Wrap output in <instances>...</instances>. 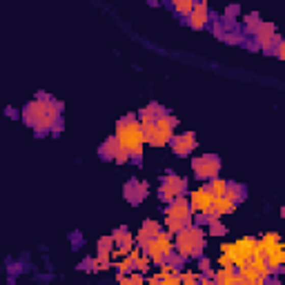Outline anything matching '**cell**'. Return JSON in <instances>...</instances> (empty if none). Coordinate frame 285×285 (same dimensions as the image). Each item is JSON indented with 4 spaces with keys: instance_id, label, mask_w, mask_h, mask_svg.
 I'll return each instance as SVG.
<instances>
[{
    "instance_id": "d4e9b609",
    "label": "cell",
    "mask_w": 285,
    "mask_h": 285,
    "mask_svg": "<svg viewBox=\"0 0 285 285\" xmlns=\"http://www.w3.org/2000/svg\"><path fill=\"white\" fill-rule=\"evenodd\" d=\"M221 40L227 42V45H243L247 38H245V34H241V32H225L221 36Z\"/></svg>"
},
{
    "instance_id": "8fae6325",
    "label": "cell",
    "mask_w": 285,
    "mask_h": 285,
    "mask_svg": "<svg viewBox=\"0 0 285 285\" xmlns=\"http://www.w3.org/2000/svg\"><path fill=\"white\" fill-rule=\"evenodd\" d=\"M196 134L194 132H183V134L178 136H172V141H169V147L176 156H190L194 147H196Z\"/></svg>"
},
{
    "instance_id": "e0dca14e",
    "label": "cell",
    "mask_w": 285,
    "mask_h": 285,
    "mask_svg": "<svg viewBox=\"0 0 285 285\" xmlns=\"http://www.w3.org/2000/svg\"><path fill=\"white\" fill-rule=\"evenodd\" d=\"M118 149H120V143H118L116 134H112V136H107V138H105V143L100 145L98 154H100V159H102V161H114V156H116V151H118Z\"/></svg>"
},
{
    "instance_id": "ba28073f",
    "label": "cell",
    "mask_w": 285,
    "mask_h": 285,
    "mask_svg": "<svg viewBox=\"0 0 285 285\" xmlns=\"http://www.w3.org/2000/svg\"><path fill=\"white\" fill-rule=\"evenodd\" d=\"M192 169L198 180H210L221 174V159L216 154H203L192 161Z\"/></svg>"
},
{
    "instance_id": "7c38bea8",
    "label": "cell",
    "mask_w": 285,
    "mask_h": 285,
    "mask_svg": "<svg viewBox=\"0 0 285 285\" xmlns=\"http://www.w3.org/2000/svg\"><path fill=\"white\" fill-rule=\"evenodd\" d=\"M123 194H125V201L132 203V205H138L147 198L149 194V185L145 180H138V178H132L129 183L123 187Z\"/></svg>"
},
{
    "instance_id": "4fadbf2b",
    "label": "cell",
    "mask_w": 285,
    "mask_h": 285,
    "mask_svg": "<svg viewBox=\"0 0 285 285\" xmlns=\"http://www.w3.org/2000/svg\"><path fill=\"white\" fill-rule=\"evenodd\" d=\"M212 201H214V194H212V190L208 185L198 187V190H194L190 194V208H192V212H198V214L208 212Z\"/></svg>"
},
{
    "instance_id": "cb8c5ba5",
    "label": "cell",
    "mask_w": 285,
    "mask_h": 285,
    "mask_svg": "<svg viewBox=\"0 0 285 285\" xmlns=\"http://www.w3.org/2000/svg\"><path fill=\"white\" fill-rule=\"evenodd\" d=\"M243 20H245V32L247 34H254L256 32V27L261 25V16L256 14V11H252V14H247V16H243Z\"/></svg>"
},
{
    "instance_id": "ffe728a7",
    "label": "cell",
    "mask_w": 285,
    "mask_h": 285,
    "mask_svg": "<svg viewBox=\"0 0 285 285\" xmlns=\"http://www.w3.org/2000/svg\"><path fill=\"white\" fill-rule=\"evenodd\" d=\"M169 3H172V7H174V11H176L178 16L187 18L190 16V11L194 9V3H196V0H169Z\"/></svg>"
},
{
    "instance_id": "5b68a950",
    "label": "cell",
    "mask_w": 285,
    "mask_h": 285,
    "mask_svg": "<svg viewBox=\"0 0 285 285\" xmlns=\"http://www.w3.org/2000/svg\"><path fill=\"white\" fill-rule=\"evenodd\" d=\"M178 125V118L172 116V114H163V116H156V123L151 129L145 132V141H147L151 147H163V145H169L174 136V129Z\"/></svg>"
},
{
    "instance_id": "30bf717a",
    "label": "cell",
    "mask_w": 285,
    "mask_h": 285,
    "mask_svg": "<svg viewBox=\"0 0 285 285\" xmlns=\"http://www.w3.org/2000/svg\"><path fill=\"white\" fill-rule=\"evenodd\" d=\"M185 20H187V25H190L192 29H205L210 25V20H212L208 3H205V0H196V3H194V9L190 11V16H187Z\"/></svg>"
},
{
    "instance_id": "d6986e66",
    "label": "cell",
    "mask_w": 285,
    "mask_h": 285,
    "mask_svg": "<svg viewBox=\"0 0 285 285\" xmlns=\"http://www.w3.org/2000/svg\"><path fill=\"white\" fill-rule=\"evenodd\" d=\"M210 210H214L218 216H225V214H232V212L236 210V205L232 201H227L225 196H214V201H212Z\"/></svg>"
},
{
    "instance_id": "3957f363",
    "label": "cell",
    "mask_w": 285,
    "mask_h": 285,
    "mask_svg": "<svg viewBox=\"0 0 285 285\" xmlns=\"http://www.w3.org/2000/svg\"><path fill=\"white\" fill-rule=\"evenodd\" d=\"M176 243H174V252L178 254L183 261L187 258H198L205 250V232L198 225H187L183 229H178L176 234Z\"/></svg>"
},
{
    "instance_id": "603a6c76",
    "label": "cell",
    "mask_w": 285,
    "mask_h": 285,
    "mask_svg": "<svg viewBox=\"0 0 285 285\" xmlns=\"http://www.w3.org/2000/svg\"><path fill=\"white\" fill-rule=\"evenodd\" d=\"M161 229H163V227H161V223H159V221H154V218H147V221H143V225H141V232H143V234H147L149 239H151V236L159 234Z\"/></svg>"
},
{
    "instance_id": "7402d4cb",
    "label": "cell",
    "mask_w": 285,
    "mask_h": 285,
    "mask_svg": "<svg viewBox=\"0 0 285 285\" xmlns=\"http://www.w3.org/2000/svg\"><path fill=\"white\" fill-rule=\"evenodd\" d=\"M210 190H212V194L214 196H225V190H227V180L225 178H210Z\"/></svg>"
},
{
    "instance_id": "9c48e42d",
    "label": "cell",
    "mask_w": 285,
    "mask_h": 285,
    "mask_svg": "<svg viewBox=\"0 0 285 285\" xmlns=\"http://www.w3.org/2000/svg\"><path fill=\"white\" fill-rule=\"evenodd\" d=\"M254 36V47L261 51H265V54H270L272 49H274V42L281 38L276 32V27H274V22H265V20H261V25L256 27V32L252 34Z\"/></svg>"
},
{
    "instance_id": "f546056e",
    "label": "cell",
    "mask_w": 285,
    "mask_h": 285,
    "mask_svg": "<svg viewBox=\"0 0 285 285\" xmlns=\"http://www.w3.org/2000/svg\"><path fill=\"white\" fill-rule=\"evenodd\" d=\"M127 276H129V285H141V283H145V274H143V272L132 270Z\"/></svg>"
},
{
    "instance_id": "9a60e30c",
    "label": "cell",
    "mask_w": 285,
    "mask_h": 285,
    "mask_svg": "<svg viewBox=\"0 0 285 285\" xmlns=\"http://www.w3.org/2000/svg\"><path fill=\"white\" fill-rule=\"evenodd\" d=\"M265 263H268L270 272L274 274V272H281L283 270V263H285V250H283V243L272 247L270 252H265Z\"/></svg>"
},
{
    "instance_id": "f1b7e54d",
    "label": "cell",
    "mask_w": 285,
    "mask_h": 285,
    "mask_svg": "<svg viewBox=\"0 0 285 285\" xmlns=\"http://www.w3.org/2000/svg\"><path fill=\"white\" fill-rule=\"evenodd\" d=\"M196 268H198V272H201V274L212 276V261H210V258H205L203 254L196 258Z\"/></svg>"
},
{
    "instance_id": "836d02e7",
    "label": "cell",
    "mask_w": 285,
    "mask_h": 285,
    "mask_svg": "<svg viewBox=\"0 0 285 285\" xmlns=\"http://www.w3.org/2000/svg\"><path fill=\"white\" fill-rule=\"evenodd\" d=\"M63 129H65V123H63V118H58L56 123L51 125V136H58V134H60V132H63Z\"/></svg>"
},
{
    "instance_id": "ac0fdd59",
    "label": "cell",
    "mask_w": 285,
    "mask_h": 285,
    "mask_svg": "<svg viewBox=\"0 0 285 285\" xmlns=\"http://www.w3.org/2000/svg\"><path fill=\"white\" fill-rule=\"evenodd\" d=\"M245 196H247L245 185H241V183H227V190H225V198H227V201H232L234 205H239L241 201H245Z\"/></svg>"
},
{
    "instance_id": "4dcf8cb0",
    "label": "cell",
    "mask_w": 285,
    "mask_h": 285,
    "mask_svg": "<svg viewBox=\"0 0 285 285\" xmlns=\"http://www.w3.org/2000/svg\"><path fill=\"white\" fill-rule=\"evenodd\" d=\"M83 270L98 272V258H96V256H92V258H85V261H83Z\"/></svg>"
},
{
    "instance_id": "5bb4252c",
    "label": "cell",
    "mask_w": 285,
    "mask_h": 285,
    "mask_svg": "<svg viewBox=\"0 0 285 285\" xmlns=\"http://www.w3.org/2000/svg\"><path fill=\"white\" fill-rule=\"evenodd\" d=\"M236 276H239V285H263L265 283V278L258 276V272L250 263L236 268Z\"/></svg>"
},
{
    "instance_id": "7a4b0ae2",
    "label": "cell",
    "mask_w": 285,
    "mask_h": 285,
    "mask_svg": "<svg viewBox=\"0 0 285 285\" xmlns=\"http://www.w3.org/2000/svg\"><path fill=\"white\" fill-rule=\"evenodd\" d=\"M116 138H118L120 147L129 154V159L138 161L143 156V145L147 141H145V132L141 129V123H138L136 114H127V116L118 118Z\"/></svg>"
},
{
    "instance_id": "44dd1931",
    "label": "cell",
    "mask_w": 285,
    "mask_h": 285,
    "mask_svg": "<svg viewBox=\"0 0 285 285\" xmlns=\"http://www.w3.org/2000/svg\"><path fill=\"white\" fill-rule=\"evenodd\" d=\"M134 270L136 272H143V274H149V270H151V261L149 256L145 252H141L138 256L134 258Z\"/></svg>"
},
{
    "instance_id": "1f68e13d",
    "label": "cell",
    "mask_w": 285,
    "mask_h": 285,
    "mask_svg": "<svg viewBox=\"0 0 285 285\" xmlns=\"http://www.w3.org/2000/svg\"><path fill=\"white\" fill-rule=\"evenodd\" d=\"M132 159H129V154H127V151L120 147L118 151H116V156H114V163H118V165H125V163H129Z\"/></svg>"
},
{
    "instance_id": "2e32d148",
    "label": "cell",
    "mask_w": 285,
    "mask_h": 285,
    "mask_svg": "<svg viewBox=\"0 0 285 285\" xmlns=\"http://www.w3.org/2000/svg\"><path fill=\"white\" fill-rule=\"evenodd\" d=\"M212 281L218 285H239V276H236V268L234 265H227V268L221 270H212Z\"/></svg>"
},
{
    "instance_id": "52a82bcc",
    "label": "cell",
    "mask_w": 285,
    "mask_h": 285,
    "mask_svg": "<svg viewBox=\"0 0 285 285\" xmlns=\"http://www.w3.org/2000/svg\"><path fill=\"white\" fill-rule=\"evenodd\" d=\"M183 194H187V178L178 176L176 172H165V176L161 180V187H159V196L165 203H169L176 196H183Z\"/></svg>"
},
{
    "instance_id": "484cf974",
    "label": "cell",
    "mask_w": 285,
    "mask_h": 285,
    "mask_svg": "<svg viewBox=\"0 0 285 285\" xmlns=\"http://www.w3.org/2000/svg\"><path fill=\"white\" fill-rule=\"evenodd\" d=\"M208 225H210V234L212 236H225L227 234V227L221 223V218H214V221H210Z\"/></svg>"
},
{
    "instance_id": "8d00e7d4",
    "label": "cell",
    "mask_w": 285,
    "mask_h": 285,
    "mask_svg": "<svg viewBox=\"0 0 285 285\" xmlns=\"http://www.w3.org/2000/svg\"><path fill=\"white\" fill-rule=\"evenodd\" d=\"M5 114H7L9 118H18V116H20V114H18V112H16L14 107H7V109H5Z\"/></svg>"
},
{
    "instance_id": "6da1fadb",
    "label": "cell",
    "mask_w": 285,
    "mask_h": 285,
    "mask_svg": "<svg viewBox=\"0 0 285 285\" xmlns=\"http://www.w3.org/2000/svg\"><path fill=\"white\" fill-rule=\"evenodd\" d=\"M65 109V102L63 100H56L47 94H36L34 100H29L20 112V118L25 120V125L34 127L36 136H42L47 132H51V125L60 118Z\"/></svg>"
},
{
    "instance_id": "4316f807",
    "label": "cell",
    "mask_w": 285,
    "mask_h": 285,
    "mask_svg": "<svg viewBox=\"0 0 285 285\" xmlns=\"http://www.w3.org/2000/svg\"><path fill=\"white\" fill-rule=\"evenodd\" d=\"M241 14V7L239 5H229V7L225 9V16H223V20H225V25H232L234 27V20H236V16Z\"/></svg>"
},
{
    "instance_id": "d590c367",
    "label": "cell",
    "mask_w": 285,
    "mask_h": 285,
    "mask_svg": "<svg viewBox=\"0 0 285 285\" xmlns=\"http://www.w3.org/2000/svg\"><path fill=\"white\" fill-rule=\"evenodd\" d=\"M116 281H118L120 285H129V276H127V274H120V272H118V274H116Z\"/></svg>"
},
{
    "instance_id": "8992f818",
    "label": "cell",
    "mask_w": 285,
    "mask_h": 285,
    "mask_svg": "<svg viewBox=\"0 0 285 285\" xmlns=\"http://www.w3.org/2000/svg\"><path fill=\"white\" fill-rule=\"evenodd\" d=\"M256 241H258V239H254V236H243V239L234 241V243L221 245V252L232 254L234 268H241V265L250 263L252 254H254V250H256Z\"/></svg>"
},
{
    "instance_id": "e575fe53",
    "label": "cell",
    "mask_w": 285,
    "mask_h": 285,
    "mask_svg": "<svg viewBox=\"0 0 285 285\" xmlns=\"http://www.w3.org/2000/svg\"><path fill=\"white\" fill-rule=\"evenodd\" d=\"M274 47H276V49H274V51H276V58L283 60V58H285V45H283V40L278 38V40L274 42Z\"/></svg>"
},
{
    "instance_id": "74e56055",
    "label": "cell",
    "mask_w": 285,
    "mask_h": 285,
    "mask_svg": "<svg viewBox=\"0 0 285 285\" xmlns=\"http://www.w3.org/2000/svg\"><path fill=\"white\" fill-rule=\"evenodd\" d=\"M147 3H149V5H154V7H156V5H159V0H147Z\"/></svg>"
},
{
    "instance_id": "d6a6232c",
    "label": "cell",
    "mask_w": 285,
    "mask_h": 285,
    "mask_svg": "<svg viewBox=\"0 0 285 285\" xmlns=\"http://www.w3.org/2000/svg\"><path fill=\"white\" fill-rule=\"evenodd\" d=\"M227 265H234L232 263V254L221 252V256H218V268H227Z\"/></svg>"
},
{
    "instance_id": "83f0119b",
    "label": "cell",
    "mask_w": 285,
    "mask_h": 285,
    "mask_svg": "<svg viewBox=\"0 0 285 285\" xmlns=\"http://www.w3.org/2000/svg\"><path fill=\"white\" fill-rule=\"evenodd\" d=\"M196 283H198V272H192V270L180 272V285H196Z\"/></svg>"
},
{
    "instance_id": "277c9868",
    "label": "cell",
    "mask_w": 285,
    "mask_h": 285,
    "mask_svg": "<svg viewBox=\"0 0 285 285\" xmlns=\"http://www.w3.org/2000/svg\"><path fill=\"white\" fill-rule=\"evenodd\" d=\"M194 221V212L190 208V198L185 196H176L174 201L167 203L165 208V225L169 234H176L178 229H183L187 225H192Z\"/></svg>"
}]
</instances>
